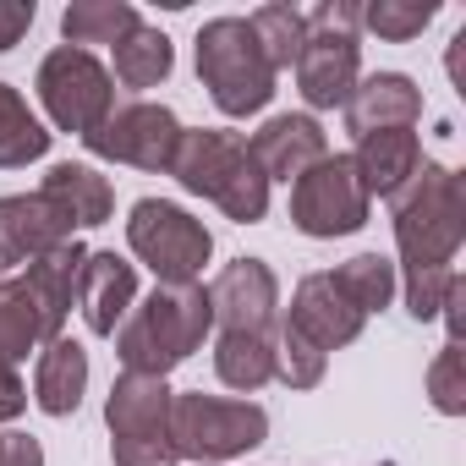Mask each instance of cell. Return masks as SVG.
I'll return each instance as SVG.
<instances>
[{"instance_id":"obj_1","label":"cell","mask_w":466,"mask_h":466,"mask_svg":"<svg viewBox=\"0 0 466 466\" xmlns=\"http://www.w3.org/2000/svg\"><path fill=\"white\" fill-rule=\"evenodd\" d=\"M390 225H395V275L417 269H455V253L466 242V187L461 170L422 159V170L390 198Z\"/></svg>"},{"instance_id":"obj_2","label":"cell","mask_w":466,"mask_h":466,"mask_svg":"<svg viewBox=\"0 0 466 466\" xmlns=\"http://www.w3.org/2000/svg\"><path fill=\"white\" fill-rule=\"evenodd\" d=\"M214 335V308H208V286H154L110 335L121 373H148V379H170L192 351H203V340Z\"/></svg>"},{"instance_id":"obj_3","label":"cell","mask_w":466,"mask_h":466,"mask_svg":"<svg viewBox=\"0 0 466 466\" xmlns=\"http://www.w3.org/2000/svg\"><path fill=\"white\" fill-rule=\"evenodd\" d=\"M170 176L181 181V192L208 198L237 225H258L269 214V181H264L248 137L225 132V127H187L181 148L170 159Z\"/></svg>"},{"instance_id":"obj_4","label":"cell","mask_w":466,"mask_h":466,"mask_svg":"<svg viewBox=\"0 0 466 466\" xmlns=\"http://www.w3.org/2000/svg\"><path fill=\"white\" fill-rule=\"evenodd\" d=\"M192 56H198V83L208 88L219 116L248 121V116L269 110L280 72L269 66L248 17H208L192 39Z\"/></svg>"},{"instance_id":"obj_5","label":"cell","mask_w":466,"mask_h":466,"mask_svg":"<svg viewBox=\"0 0 466 466\" xmlns=\"http://www.w3.org/2000/svg\"><path fill=\"white\" fill-rule=\"evenodd\" d=\"M308 17V45L297 56V94L313 110H346L351 88L362 83V23L357 0H319L302 12Z\"/></svg>"},{"instance_id":"obj_6","label":"cell","mask_w":466,"mask_h":466,"mask_svg":"<svg viewBox=\"0 0 466 466\" xmlns=\"http://www.w3.org/2000/svg\"><path fill=\"white\" fill-rule=\"evenodd\" d=\"M269 439V411L258 400H230V395H170V444L192 466H225Z\"/></svg>"},{"instance_id":"obj_7","label":"cell","mask_w":466,"mask_h":466,"mask_svg":"<svg viewBox=\"0 0 466 466\" xmlns=\"http://www.w3.org/2000/svg\"><path fill=\"white\" fill-rule=\"evenodd\" d=\"M127 248L154 269L159 286H198L203 264L214 258V230L170 198H137L127 214Z\"/></svg>"},{"instance_id":"obj_8","label":"cell","mask_w":466,"mask_h":466,"mask_svg":"<svg viewBox=\"0 0 466 466\" xmlns=\"http://www.w3.org/2000/svg\"><path fill=\"white\" fill-rule=\"evenodd\" d=\"M105 428L116 466H176L170 444V384L148 373H121L105 395Z\"/></svg>"},{"instance_id":"obj_9","label":"cell","mask_w":466,"mask_h":466,"mask_svg":"<svg viewBox=\"0 0 466 466\" xmlns=\"http://www.w3.org/2000/svg\"><path fill=\"white\" fill-rule=\"evenodd\" d=\"M34 88H39V105H45V116H50L56 132L88 137L116 110V77H110V66L94 50H77V45H56L39 61Z\"/></svg>"},{"instance_id":"obj_10","label":"cell","mask_w":466,"mask_h":466,"mask_svg":"<svg viewBox=\"0 0 466 466\" xmlns=\"http://www.w3.org/2000/svg\"><path fill=\"white\" fill-rule=\"evenodd\" d=\"M368 187L351 165V154H324L308 176L291 181V225L313 242H335L368 225Z\"/></svg>"},{"instance_id":"obj_11","label":"cell","mask_w":466,"mask_h":466,"mask_svg":"<svg viewBox=\"0 0 466 466\" xmlns=\"http://www.w3.org/2000/svg\"><path fill=\"white\" fill-rule=\"evenodd\" d=\"M181 121L170 105H154V99H132V105H116L88 137L83 148L110 159V165H132V170H148V176H170V159L181 148Z\"/></svg>"},{"instance_id":"obj_12","label":"cell","mask_w":466,"mask_h":466,"mask_svg":"<svg viewBox=\"0 0 466 466\" xmlns=\"http://www.w3.org/2000/svg\"><path fill=\"white\" fill-rule=\"evenodd\" d=\"M208 308L219 335H264L275 340L280 324V280L264 258H230L208 280Z\"/></svg>"},{"instance_id":"obj_13","label":"cell","mask_w":466,"mask_h":466,"mask_svg":"<svg viewBox=\"0 0 466 466\" xmlns=\"http://www.w3.org/2000/svg\"><path fill=\"white\" fill-rule=\"evenodd\" d=\"M248 148H253V159H258V170H264V181L275 187V181H297V176H308L324 154H329V132L319 127V116H308V110H286V116H269L253 137H248Z\"/></svg>"},{"instance_id":"obj_14","label":"cell","mask_w":466,"mask_h":466,"mask_svg":"<svg viewBox=\"0 0 466 466\" xmlns=\"http://www.w3.org/2000/svg\"><path fill=\"white\" fill-rule=\"evenodd\" d=\"M280 324H286V329H297L308 346H319V351L329 357V351L351 346V340L362 335V324H368V319L346 302V291H340L329 275H302Z\"/></svg>"},{"instance_id":"obj_15","label":"cell","mask_w":466,"mask_h":466,"mask_svg":"<svg viewBox=\"0 0 466 466\" xmlns=\"http://www.w3.org/2000/svg\"><path fill=\"white\" fill-rule=\"evenodd\" d=\"M77 230L39 198V192H12L0 198V275L17 264H39L61 242H72Z\"/></svg>"},{"instance_id":"obj_16","label":"cell","mask_w":466,"mask_h":466,"mask_svg":"<svg viewBox=\"0 0 466 466\" xmlns=\"http://www.w3.org/2000/svg\"><path fill=\"white\" fill-rule=\"evenodd\" d=\"M417 121H422V88L406 72H373L346 99V132L351 137L390 132V127H417Z\"/></svg>"},{"instance_id":"obj_17","label":"cell","mask_w":466,"mask_h":466,"mask_svg":"<svg viewBox=\"0 0 466 466\" xmlns=\"http://www.w3.org/2000/svg\"><path fill=\"white\" fill-rule=\"evenodd\" d=\"M137 308V264L116 253H88L83 280H77V313L94 335H116L121 319Z\"/></svg>"},{"instance_id":"obj_18","label":"cell","mask_w":466,"mask_h":466,"mask_svg":"<svg viewBox=\"0 0 466 466\" xmlns=\"http://www.w3.org/2000/svg\"><path fill=\"white\" fill-rule=\"evenodd\" d=\"M39 198L72 225V230H94L116 214V187L110 176H99L94 165H77V159H61L50 165V176L39 181Z\"/></svg>"},{"instance_id":"obj_19","label":"cell","mask_w":466,"mask_h":466,"mask_svg":"<svg viewBox=\"0 0 466 466\" xmlns=\"http://www.w3.org/2000/svg\"><path fill=\"white\" fill-rule=\"evenodd\" d=\"M368 198H395L417 170H422V137L411 127H390V132H368L357 137V154H351Z\"/></svg>"},{"instance_id":"obj_20","label":"cell","mask_w":466,"mask_h":466,"mask_svg":"<svg viewBox=\"0 0 466 466\" xmlns=\"http://www.w3.org/2000/svg\"><path fill=\"white\" fill-rule=\"evenodd\" d=\"M83 264H88V248L72 237V242H61L56 253H45L39 264H28V275H23V286L34 291V302H39V313H45V324H50L56 340L66 335V319H72V308H77Z\"/></svg>"},{"instance_id":"obj_21","label":"cell","mask_w":466,"mask_h":466,"mask_svg":"<svg viewBox=\"0 0 466 466\" xmlns=\"http://www.w3.org/2000/svg\"><path fill=\"white\" fill-rule=\"evenodd\" d=\"M83 390H88V351L72 335L50 340L34 368V406L45 417H72L83 406Z\"/></svg>"},{"instance_id":"obj_22","label":"cell","mask_w":466,"mask_h":466,"mask_svg":"<svg viewBox=\"0 0 466 466\" xmlns=\"http://www.w3.org/2000/svg\"><path fill=\"white\" fill-rule=\"evenodd\" d=\"M170 72H176V45H170L165 28L137 23V28L116 45V72H110V77H116L121 88L143 94V88H159Z\"/></svg>"},{"instance_id":"obj_23","label":"cell","mask_w":466,"mask_h":466,"mask_svg":"<svg viewBox=\"0 0 466 466\" xmlns=\"http://www.w3.org/2000/svg\"><path fill=\"white\" fill-rule=\"evenodd\" d=\"M50 340H56V335H50V324H45L34 291H28L23 280H0V362L17 368L28 351H39V346H50Z\"/></svg>"},{"instance_id":"obj_24","label":"cell","mask_w":466,"mask_h":466,"mask_svg":"<svg viewBox=\"0 0 466 466\" xmlns=\"http://www.w3.org/2000/svg\"><path fill=\"white\" fill-rule=\"evenodd\" d=\"M137 6L132 0H72V6L61 12V39L88 50V45H121L132 28H137Z\"/></svg>"},{"instance_id":"obj_25","label":"cell","mask_w":466,"mask_h":466,"mask_svg":"<svg viewBox=\"0 0 466 466\" xmlns=\"http://www.w3.org/2000/svg\"><path fill=\"white\" fill-rule=\"evenodd\" d=\"M50 127L28 110V99L12 88V83H0V170H23L34 159L50 154Z\"/></svg>"},{"instance_id":"obj_26","label":"cell","mask_w":466,"mask_h":466,"mask_svg":"<svg viewBox=\"0 0 466 466\" xmlns=\"http://www.w3.org/2000/svg\"><path fill=\"white\" fill-rule=\"evenodd\" d=\"M214 373L237 395L264 390L275 379V340H264V335H214Z\"/></svg>"},{"instance_id":"obj_27","label":"cell","mask_w":466,"mask_h":466,"mask_svg":"<svg viewBox=\"0 0 466 466\" xmlns=\"http://www.w3.org/2000/svg\"><path fill=\"white\" fill-rule=\"evenodd\" d=\"M329 280L346 291V302H351L362 319L384 313V308L395 302V291H400V275H395V264H390L384 253H357V258H346L340 269H329Z\"/></svg>"},{"instance_id":"obj_28","label":"cell","mask_w":466,"mask_h":466,"mask_svg":"<svg viewBox=\"0 0 466 466\" xmlns=\"http://www.w3.org/2000/svg\"><path fill=\"white\" fill-rule=\"evenodd\" d=\"M248 23H253V34H258V45H264V56H269L275 72L297 66V56H302V45H308V17H302V6L269 0V6H258Z\"/></svg>"},{"instance_id":"obj_29","label":"cell","mask_w":466,"mask_h":466,"mask_svg":"<svg viewBox=\"0 0 466 466\" xmlns=\"http://www.w3.org/2000/svg\"><path fill=\"white\" fill-rule=\"evenodd\" d=\"M439 17V6L433 0H373V6H357V23L368 28V34H379V39H390V45H406V39H422V28Z\"/></svg>"},{"instance_id":"obj_30","label":"cell","mask_w":466,"mask_h":466,"mask_svg":"<svg viewBox=\"0 0 466 466\" xmlns=\"http://www.w3.org/2000/svg\"><path fill=\"white\" fill-rule=\"evenodd\" d=\"M324 368H329V357L319 351V346H308L297 329H275V379L286 384V390H319L324 384Z\"/></svg>"},{"instance_id":"obj_31","label":"cell","mask_w":466,"mask_h":466,"mask_svg":"<svg viewBox=\"0 0 466 466\" xmlns=\"http://www.w3.org/2000/svg\"><path fill=\"white\" fill-rule=\"evenodd\" d=\"M428 400L439 417H466V357L461 346H439V357L428 362Z\"/></svg>"},{"instance_id":"obj_32","label":"cell","mask_w":466,"mask_h":466,"mask_svg":"<svg viewBox=\"0 0 466 466\" xmlns=\"http://www.w3.org/2000/svg\"><path fill=\"white\" fill-rule=\"evenodd\" d=\"M455 269H417V275H400V291H406V313L417 319V324H433L439 319V308H444V297L455 291Z\"/></svg>"},{"instance_id":"obj_33","label":"cell","mask_w":466,"mask_h":466,"mask_svg":"<svg viewBox=\"0 0 466 466\" xmlns=\"http://www.w3.org/2000/svg\"><path fill=\"white\" fill-rule=\"evenodd\" d=\"M39 6L34 0H0V56H6L12 45H23V34L34 28Z\"/></svg>"},{"instance_id":"obj_34","label":"cell","mask_w":466,"mask_h":466,"mask_svg":"<svg viewBox=\"0 0 466 466\" xmlns=\"http://www.w3.org/2000/svg\"><path fill=\"white\" fill-rule=\"evenodd\" d=\"M0 466H45V444L34 433H0Z\"/></svg>"},{"instance_id":"obj_35","label":"cell","mask_w":466,"mask_h":466,"mask_svg":"<svg viewBox=\"0 0 466 466\" xmlns=\"http://www.w3.org/2000/svg\"><path fill=\"white\" fill-rule=\"evenodd\" d=\"M28 411V384L17 379L12 362H0V422H17Z\"/></svg>"}]
</instances>
